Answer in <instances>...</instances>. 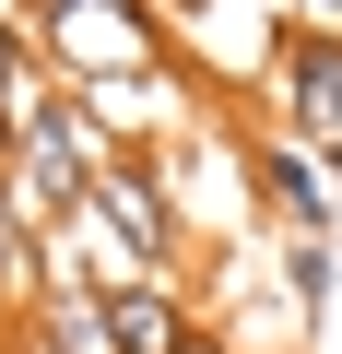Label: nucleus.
<instances>
[{"label": "nucleus", "instance_id": "f257e3e1", "mask_svg": "<svg viewBox=\"0 0 342 354\" xmlns=\"http://www.w3.org/2000/svg\"><path fill=\"white\" fill-rule=\"evenodd\" d=\"M24 36L48 59V83L106 95V83H153L178 59V36L153 24V0H24Z\"/></svg>", "mask_w": 342, "mask_h": 354}, {"label": "nucleus", "instance_id": "f03ea898", "mask_svg": "<svg viewBox=\"0 0 342 354\" xmlns=\"http://www.w3.org/2000/svg\"><path fill=\"white\" fill-rule=\"evenodd\" d=\"M83 225L106 236V283H130V272H165L189 248V225H178V189H165V165H142V153H118L95 189H83Z\"/></svg>", "mask_w": 342, "mask_h": 354}, {"label": "nucleus", "instance_id": "7ed1b4c3", "mask_svg": "<svg viewBox=\"0 0 342 354\" xmlns=\"http://www.w3.org/2000/svg\"><path fill=\"white\" fill-rule=\"evenodd\" d=\"M272 106H283V142H307L319 165L342 153V24H272Z\"/></svg>", "mask_w": 342, "mask_h": 354}, {"label": "nucleus", "instance_id": "20e7f679", "mask_svg": "<svg viewBox=\"0 0 342 354\" xmlns=\"http://www.w3.org/2000/svg\"><path fill=\"white\" fill-rule=\"evenodd\" d=\"M248 189H260V213H272V236H330V165L307 153V142H260L248 153Z\"/></svg>", "mask_w": 342, "mask_h": 354}, {"label": "nucleus", "instance_id": "39448f33", "mask_svg": "<svg viewBox=\"0 0 342 354\" xmlns=\"http://www.w3.org/2000/svg\"><path fill=\"white\" fill-rule=\"evenodd\" d=\"M95 295H106V330H118V354H189V342H201L189 295L165 283V272H130V283H95Z\"/></svg>", "mask_w": 342, "mask_h": 354}, {"label": "nucleus", "instance_id": "423d86ee", "mask_svg": "<svg viewBox=\"0 0 342 354\" xmlns=\"http://www.w3.org/2000/svg\"><path fill=\"white\" fill-rule=\"evenodd\" d=\"M36 307H48V236L24 225L12 189H0V330H24Z\"/></svg>", "mask_w": 342, "mask_h": 354}, {"label": "nucleus", "instance_id": "0eeeda50", "mask_svg": "<svg viewBox=\"0 0 342 354\" xmlns=\"http://www.w3.org/2000/svg\"><path fill=\"white\" fill-rule=\"evenodd\" d=\"M24 342H36V354H118V330H106V295H95V283H48V307L24 319Z\"/></svg>", "mask_w": 342, "mask_h": 354}, {"label": "nucleus", "instance_id": "6e6552de", "mask_svg": "<svg viewBox=\"0 0 342 354\" xmlns=\"http://www.w3.org/2000/svg\"><path fill=\"white\" fill-rule=\"evenodd\" d=\"M272 272H283L295 319H319V307H330V236H272Z\"/></svg>", "mask_w": 342, "mask_h": 354}, {"label": "nucleus", "instance_id": "1a4fd4ad", "mask_svg": "<svg viewBox=\"0 0 342 354\" xmlns=\"http://www.w3.org/2000/svg\"><path fill=\"white\" fill-rule=\"evenodd\" d=\"M201 12H213V0H153V24L178 36V48H189V24H201Z\"/></svg>", "mask_w": 342, "mask_h": 354}, {"label": "nucleus", "instance_id": "9d476101", "mask_svg": "<svg viewBox=\"0 0 342 354\" xmlns=\"http://www.w3.org/2000/svg\"><path fill=\"white\" fill-rule=\"evenodd\" d=\"M295 24H342V0H295Z\"/></svg>", "mask_w": 342, "mask_h": 354}, {"label": "nucleus", "instance_id": "9b49d317", "mask_svg": "<svg viewBox=\"0 0 342 354\" xmlns=\"http://www.w3.org/2000/svg\"><path fill=\"white\" fill-rule=\"evenodd\" d=\"M189 354H225V342H213V330H201V342H189Z\"/></svg>", "mask_w": 342, "mask_h": 354}, {"label": "nucleus", "instance_id": "f8f14e48", "mask_svg": "<svg viewBox=\"0 0 342 354\" xmlns=\"http://www.w3.org/2000/svg\"><path fill=\"white\" fill-rule=\"evenodd\" d=\"M0 342H12V330H0Z\"/></svg>", "mask_w": 342, "mask_h": 354}]
</instances>
